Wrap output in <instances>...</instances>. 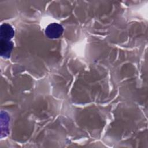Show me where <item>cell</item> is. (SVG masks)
Instances as JSON below:
<instances>
[{"label":"cell","mask_w":148,"mask_h":148,"mask_svg":"<svg viewBox=\"0 0 148 148\" xmlns=\"http://www.w3.org/2000/svg\"><path fill=\"white\" fill-rule=\"evenodd\" d=\"M14 31L13 28L8 24H4L1 28V39L10 40L14 36Z\"/></svg>","instance_id":"3957f363"},{"label":"cell","mask_w":148,"mask_h":148,"mask_svg":"<svg viewBox=\"0 0 148 148\" xmlns=\"http://www.w3.org/2000/svg\"><path fill=\"white\" fill-rule=\"evenodd\" d=\"M13 43L8 40L1 39L0 48H1V55L4 58H9L11 51L13 49Z\"/></svg>","instance_id":"7a4b0ae2"},{"label":"cell","mask_w":148,"mask_h":148,"mask_svg":"<svg viewBox=\"0 0 148 148\" xmlns=\"http://www.w3.org/2000/svg\"><path fill=\"white\" fill-rule=\"evenodd\" d=\"M63 32L62 27L57 23H51L49 24L45 29L46 35L51 39L59 38Z\"/></svg>","instance_id":"6da1fadb"}]
</instances>
